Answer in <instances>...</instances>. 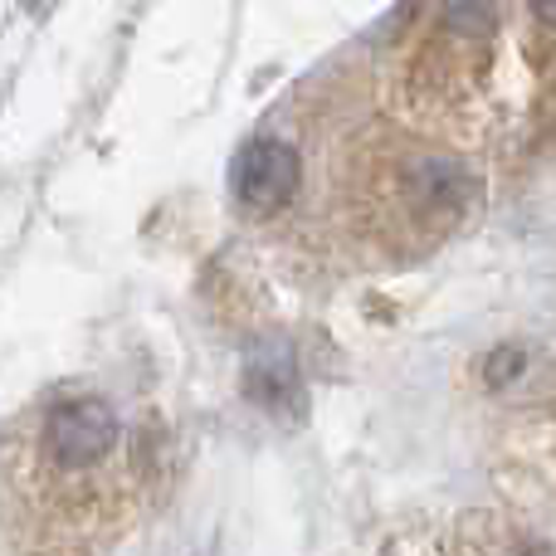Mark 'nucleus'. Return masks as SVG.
<instances>
[{"instance_id": "nucleus-4", "label": "nucleus", "mask_w": 556, "mask_h": 556, "mask_svg": "<svg viewBox=\"0 0 556 556\" xmlns=\"http://www.w3.org/2000/svg\"><path fill=\"white\" fill-rule=\"evenodd\" d=\"M528 5H532V20L556 35V0H528Z\"/></svg>"}, {"instance_id": "nucleus-3", "label": "nucleus", "mask_w": 556, "mask_h": 556, "mask_svg": "<svg viewBox=\"0 0 556 556\" xmlns=\"http://www.w3.org/2000/svg\"><path fill=\"white\" fill-rule=\"evenodd\" d=\"M493 39H498V0H434L420 35L401 54L395 103L425 123L469 103L479 78L489 74Z\"/></svg>"}, {"instance_id": "nucleus-2", "label": "nucleus", "mask_w": 556, "mask_h": 556, "mask_svg": "<svg viewBox=\"0 0 556 556\" xmlns=\"http://www.w3.org/2000/svg\"><path fill=\"white\" fill-rule=\"evenodd\" d=\"M327 225L352 254H425L473 211V172L425 137L356 132L327 172Z\"/></svg>"}, {"instance_id": "nucleus-1", "label": "nucleus", "mask_w": 556, "mask_h": 556, "mask_svg": "<svg viewBox=\"0 0 556 556\" xmlns=\"http://www.w3.org/2000/svg\"><path fill=\"white\" fill-rule=\"evenodd\" d=\"M152 415L88 381L20 405L0 430V552L108 556L162 493Z\"/></svg>"}]
</instances>
